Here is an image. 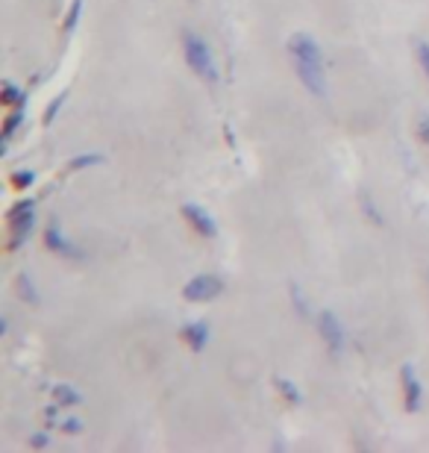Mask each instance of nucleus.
<instances>
[{
    "label": "nucleus",
    "mask_w": 429,
    "mask_h": 453,
    "mask_svg": "<svg viewBox=\"0 0 429 453\" xmlns=\"http://www.w3.org/2000/svg\"><path fill=\"white\" fill-rule=\"evenodd\" d=\"M288 59L295 65L297 80L303 83L309 95H315L318 101H324L330 95V77H326V59L321 44L312 33H295L286 44Z\"/></svg>",
    "instance_id": "obj_1"
},
{
    "label": "nucleus",
    "mask_w": 429,
    "mask_h": 453,
    "mask_svg": "<svg viewBox=\"0 0 429 453\" xmlns=\"http://www.w3.org/2000/svg\"><path fill=\"white\" fill-rule=\"evenodd\" d=\"M182 50H186V62L195 74L203 80V83L215 86L218 83V65H215V57H212V48L206 44L203 35H197L195 30H186L182 33Z\"/></svg>",
    "instance_id": "obj_2"
},
{
    "label": "nucleus",
    "mask_w": 429,
    "mask_h": 453,
    "mask_svg": "<svg viewBox=\"0 0 429 453\" xmlns=\"http://www.w3.org/2000/svg\"><path fill=\"white\" fill-rule=\"evenodd\" d=\"M44 248H48L50 253H57V257H62V259H68V262H86L88 259V253L62 233L59 219L48 221V230H44Z\"/></svg>",
    "instance_id": "obj_3"
},
{
    "label": "nucleus",
    "mask_w": 429,
    "mask_h": 453,
    "mask_svg": "<svg viewBox=\"0 0 429 453\" xmlns=\"http://www.w3.org/2000/svg\"><path fill=\"white\" fill-rule=\"evenodd\" d=\"M318 333H321V342L324 348L333 353V357H341L347 350V333H344V324L339 321V315L330 312V310H321L318 312Z\"/></svg>",
    "instance_id": "obj_4"
},
{
    "label": "nucleus",
    "mask_w": 429,
    "mask_h": 453,
    "mask_svg": "<svg viewBox=\"0 0 429 453\" xmlns=\"http://www.w3.org/2000/svg\"><path fill=\"white\" fill-rule=\"evenodd\" d=\"M224 295V280L218 274H197L182 286V297L188 303H209Z\"/></svg>",
    "instance_id": "obj_5"
},
{
    "label": "nucleus",
    "mask_w": 429,
    "mask_h": 453,
    "mask_svg": "<svg viewBox=\"0 0 429 453\" xmlns=\"http://www.w3.org/2000/svg\"><path fill=\"white\" fill-rule=\"evenodd\" d=\"M33 206H35L33 201H18L15 210L9 212V239H12V242H9V250L21 248V242L33 233V226H35Z\"/></svg>",
    "instance_id": "obj_6"
},
{
    "label": "nucleus",
    "mask_w": 429,
    "mask_h": 453,
    "mask_svg": "<svg viewBox=\"0 0 429 453\" xmlns=\"http://www.w3.org/2000/svg\"><path fill=\"white\" fill-rule=\"evenodd\" d=\"M400 386H403V403L409 412H418L421 410V401H424V383L421 377H418V371L412 362H406L403 368H400Z\"/></svg>",
    "instance_id": "obj_7"
},
{
    "label": "nucleus",
    "mask_w": 429,
    "mask_h": 453,
    "mask_svg": "<svg viewBox=\"0 0 429 453\" xmlns=\"http://www.w3.org/2000/svg\"><path fill=\"white\" fill-rule=\"evenodd\" d=\"M182 219H186L191 226H195L197 235H203V239H215V235H218V224H215L212 215L203 210V206L186 203V206H182Z\"/></svg>",
    "instance_id": "obj_8"
},
{
    "label": "nucleus",
    "mask_w": 429,
    "mask_h": 453,
    "mask_svg": "<svg viewBox=\"0 0 429 453\" xmlns=\"http://www.w3.org/2000/svg\"><path fill=\"white\" fill-rule=\"evenodd\" d=\"M180 336L191 350L200 353V350H206L209 339H212V330H209L206 321H191V324H186V327L180 330Z\"/></svg>",
    "instance_id": "obj_9"
},
{
    "label": "nucleus",
    "mask_w": 429,
    "mask_h": 453,
    "mask_svg": "<svg viewBox=\"0 0 429 453\" xmlns=\"http://www.w3.org/2000/svg\"><path fill=\"white\" fill-rule=\"evenodd\" d=\"M288 297H291V306H295L297 319L300 321H312V303H309V297L303 295V288H300L297 283H288Z\"/></svg>",
    "instance_id": "obj_10"
},
{
    "label": "nucleus",
    "mask_w": 429,
    "mask_h": 453,
    "mask_svg": "<svg viewBox=\"0 0 429 453\" xmlns=\"http://www.w3.org/2000/svg\"><path fill=\"white\" fill-rule=\"evenodd\" d=\"M15 288H18V297H21L27 306H39L42 303V295H39V288L33 286V277L30 274H18Z\"/></svg>",
    "instance_id": "obj_11"
},
{
    "label": "nucleus",
    "mask_w": 429,
    "mask_h": 453,
    "mask_svg": "<svg viewBox=\"0 0 429 453\" xmlns=\"http://www.w3.org/2000/svg\"><path fill=\"white\" fill-rule=\"evenodd\" d=\"M50 397L57 401L59 406H80L83 403V395L77 392L74 386H65V383H57L50 388Z\"/></svg>",
    "instance_id": "obj_12"
},
{
    "label": "nucleus",
    "mask_w": 429,
    "mask_h": 453,
    "mask_svg": "<svg viewBox=\"0 0 429 453\" xmlns=\"http://www.w3.org/2000/svg\"><path fill=\"white\" fill-rule=\"evenodd\" d=\"M273 388L282 395V401H288L291 406H300L303 403V395H300L297 383H291L288 377H273Z\"/></svg>",
    "instance_id": "obj_13"
},
{
    "label": "nucleus",
    "mask_w": 429,
    "mask_h": 453,
    "mask_svg": "<svg viewBox=\"0 0 429 453\" xmlns=\"http://www.w3.org/2000/svg\"><path fill=\"white\" fill-rule=\"evenodd\" d=\"M106 157H100V153H80V157H74L68 162V168L71 171H86V168H97V165H103Z\"/></svg>",
    "instance_id": "obj_14"
},
{
    "label": "nucleus",
    "mask_w": 429,
    "mask_h": 453,
    "mask_svg": "<svg viewBox=\"0 0 429 453\" xmlns=\"http://www.w3.org/2000/svg\"><path fill=\"white\" fill-rule=\"evenodd\" d=\"M80 15H83V0H74V4H71V9H68V15H65V21H62V30L74 33L77 24H80Z\"/></svg>",
    "instance_id": "obj_15"
},
{
    "label": "nucleus",
    "mask_w": 429,
    "mask_h": 453,
    "mask_svg": "<svg viewBox=\"0 0 429 453\" xmlns=\"http://www.w3.org/2000/svg\"><path fill=\"white\" fill-rule=\"evenodd\" d=\"M65 97H68V92H59L57 97H53L50 106H48V110H44V118H42L44 124H53V121H57L59 110H62V106H65Z\"/></svg>",
    "instance_id": "obj_16"
},
{
    "label": "nucleus",
    "mask_w": 429,
    "mask_h": 453,
    "mask_svg": "<svg viewBox=\"0 0 429 453\" xmlns=\"http://www.w3.org/2000/svg\"><path fill=\"white\" fill-rule=\"evenodd\" d=\"M4 104L6 106H24V92L12 83H4Z\"/></svg>",
    "instance_id": "obj_17"
},
{
    "label": "nucleus",
    "mask_w": 429,
    "mask_h": 453,
    "mask_svg": "<svg viewBox=\"0 0 429 453\" xmlns=\"http://www.w3.org/2000/svg\"><path fill=\"white\" fill-rule=\"evenodd\" d=\"M415 57H418V65L424 68V77L429 80V42H415Z\"/></svg>",
    "instance_id": "obj_18"
},
{
    "label": "nucleus",
    "mask_w": 429,
    "mask_h": 453,
    "mask_svg": "<svg viewBox=\"0 0 429 453\" xmlns=\"http://www.w3.org/2000/svg\"><path fill=\"white\" fill-rule=\"evenodd\" d=\"M33 183H35V174H33L30 168H24V171H18V174H12V186L21 188V192H24V188H30Z\"/></svg>",
    "instance_id": "obj_19"
},
{
    "label": "nucleus",
    "mask_w": 429,
    "mask_h": 453,
    "mask_svg": "<svg viewBox=\"0 0 429 453\" xmlns=\"http://www.w3.org/2000/svg\"><path fill=\"white\" fill-rule=\"evenodd\" d=\"M21 121H24V115H21V112H12V115L6 118V121H4V144H6L9 139H12L15 130H18V124H21Z\"/></svg>",
    "instance_id": "obj_20"
},
{
    "label": "nucleus",
    "mask_w": 429,
    "mask_h": 453,
    "mask_svg": "<svg viewBox=\"0 0 429 453\" xmlns=\"http://www.w3.org/2000/svg\"><path fill=\"white\" fill-rule=\"evenodd\" d=\"M362 210H364V215H368V221H373V224H382V215H379L377 206L371 203V195H362Z\"/></svg>",
    "instance_id": "obj_21"
},
{
    "label": "nucleus",
    "mask_w": 429,
    "mask_h": 453,
    "mask_svg": "<svg viewBox=\"0 0 429 453\" xmlns=\"http://www.w3.org/2000/svg\"><path fill=\"white\" fill-rule=\"evenodd\" d=\"M59 427H62V433H68V436H80V433H83V421L65 418V421H59Z\"/></svg>",
    "instance_id": "obj_22"
},
{
    "label": "nucleus",
    "mask_w": 429,
    "mask_h": 453,
    "mask_svg": "<svg viewBox=\"0 0 429 453\" xmlns=\"http://www.w3.org/2000/svg\"><path fill=\"white\" fill-rule=\"evenodd\" d=\"M418 135H421V142L429 148V115H421V121H418Z\"/></svg>",
    "instance_id": "obj_23"
},
{
    "label": "nucleus",
    "mask_w": 429,
    "mask_h": 453,
    "mask_svg": "<svg viewBox=\"0 0 429 453\" xmlns=\"http://www.w3.org/2000/svg\"><path fill=\"white\" fill-rule=\"evenodd\" d=\"M30 445H33L35 450H42V448H48V445H50V436H48V433H35V436L30 439Z\"/></svg>",
    "instance_id": "obj_24"
}]
</instances>
